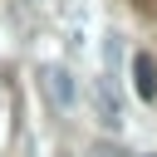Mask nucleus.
<instances>
[{
    "mask_svg": "<svg viewBox=\"0 0 157 157\" xmlns=\"http://www.w3.org/2000/svg\"><path fill=\"white\" fill-rule=\"evenodd\" d=\"M132 83H137V98L142 103L157 98V64H152V54H137L132 59Z\"/></svg>",
    "mask_w": 157,
    "mask_h": 157,
    "instance_id": "obj_1",
    "label": "nucleus"
},
{
    "mask_svg": "<svg viewBox=\"0 0 157 157\" xmlns=\"http://www.w3.org/2000/svg\"><path fill=\"white\" fill-rule=\"evenodd\" d=\"M49 93H54L59 103H69V74H64V69H49Z\"/></svg>",
    "mask_w": 157,
    "mask_h": 157,
    "instance_id": "obj_2",
    "label": "nucleus"
}]
</instances>
